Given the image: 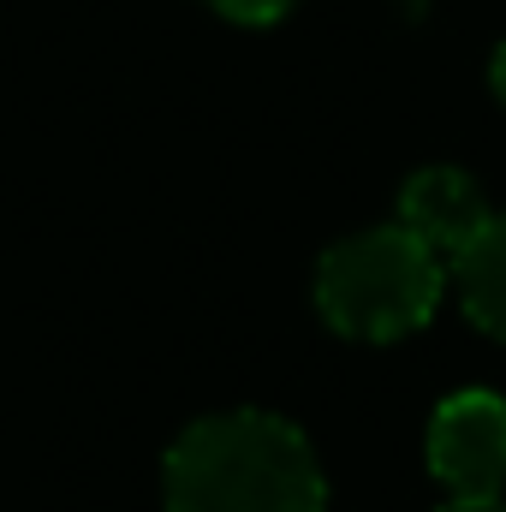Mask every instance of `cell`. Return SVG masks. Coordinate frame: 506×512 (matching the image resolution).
I'll return each mask as SVG.
<instances>
[{
  "instance_id": "6da1fadb",
  "label": "cell",
  "mask_w": 506,
  "mask_h": 512,
  "mask_svg": "<svg viewBox=\"0 0 506 512\" xmlns=\"http://www.w3.org/2000/svg\"><path fill=\"white\" fill-rule=\"evenodd\" d=\"M167 512H322L316 447L268 411H221L191 423L161 465Z\"/></svg>"
},
{
  "instance_id": "7a4b0ae2",
  "label": "cell",
  "mask_w": 506,
  "mask_h": 512,
  "mask_svg": "<svg viewBox=\"0 0 506 512\" xmlns=\"http://www.w3.org/2000/svg\"><path fill=\"white\" fill-rule=\"evenodd\" d=\"M447 292V256H435L405 227H376L322 256L316 310L346 340L417 334Z\"/></svg>"
},
{
  "instance_id": "3957f363",
  "label": "cell",
  "mask_w": 506,
  "mask_h": 512,
  "mask_svg": "<svg viewBox=\"0 0 506 512\" xmlns=\"http://www.w3.org/2000/svg\"><path fill=\"white\" fill-rule=\"evenodd\" d=\"M429 471L453 501H495L506 489V399L453 393L429 423Z\"/></svg>"
},
{
  "instance_id": "277c9868",
  "label": "cell",
  "mask_w": 506,
  "mask_h": 512,
  "mask_svg": "<svg viewBox=\"0 0 506 512\" xmlns=\"http://www.w3.org/2000/svg\"><path fill=\"white\" fill-rule=\"evenodd\" d=\"M399 227L417 233L435 256L453 262L489 227V203H483V191H477L471 173H459V167H423L399 191Z\"/></svg>"
},
{
  "instance_id": "5b68a950",
  "label": "cell",
  "mask_w": 506,
  "mask_h": 512,
  "mask_svg": "<svg viewBox=\"0 0 506 512\" xmlns=\"http://www.w3.org/2000/svg\"><path fill=\"white\" fill-rule=\"evenodd\" d=\"M447 280L459 286L465 316L506 346V215H489V227L447 262Z\"/></svg>"
},
{
  "instance_id": "8992f818",
  "label": "cell",
  "mask_w": 506,
  "mask_h": 512,
  "mask_svg": "<svg viewBox=\"0 0 506 512\" xmlns=\"http://www.w3.org/2000/svg\"><path fill=\"white\" fill-rule=\"evenodd\" d=\"M209 6L227 12V18H239V24H274V18L292 12V0H209Z\"/></svg>"
},
{
  "instance_id": "52a82bcc",
  "label": "cell",
  "mask_w": 506,
  "mask_h": 512,
  "mask_svg": "<svg viewBox=\"0 0 506 512\" xmlns=\"http://www.w3.org/2000/svg\"><path fill=\"white\" fill-rule=\"evenodd\" d=\"M441 512H506V501L495 495V501H447Z\"/></svg>"
},
{
  "instance_id": "ba28073f",
  "label": "cell",
  "mask_w": 506,
  "mask_h": 512,
  "mask_svg": "<svg viewBox=\"0 0 506 512\" xmlns=\"http://www.w3.org/2000/svg\"><path fill=\"white\" fill-rule=\"evenodd\" d=\"M489 78H495V96L506 102V42H501V54H495V66H489Z\"/></svg>"
}]
</instances>
